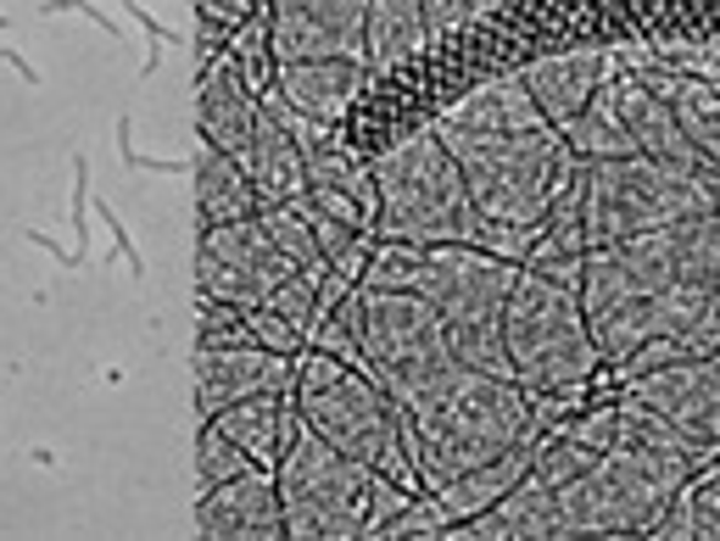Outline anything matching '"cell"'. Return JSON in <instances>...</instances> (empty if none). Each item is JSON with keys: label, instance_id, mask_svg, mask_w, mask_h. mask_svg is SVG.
Segmentation results:
<instances>
[{"label": "cell", "instance_id": "cell-20", "mask_svg": "<svg viewBox=\"0 0 720 541\" xmlns=\"http://www.w3.org/2000/svg\"><path fill=\"white\" fill-rule=\"evenodd\" d=\"M257 107H262V96L246 84L240 62H235V56H218V62L207 67V78H202V140L218 145V151H229V156L240 162L246 145H251Z\"/></svg>", "mask_w": 720, "mask_h": 541}, {"label": "cell", "instance_id": "cell-9", "mask_svg": "<svg viewBox=\"0 0 720 541\" xmlns=\"http://www.w3.org/2000/svg\"><path fill=\"white\" fill-rule=\"evenodd\" d=\"M714 213L709 173L670 167L654 156H609V162H581V224H587V251L614 246L648 229H665L676 218Z\"/></svg>", "mask_w": 720, "mask_h": 541}, {"label": "cell", "instance_id": "cell-27", "mask_svg": "<svg viewBox=\"0 0 720 541\" xmlns=\"http://www.w3.org/2000/svg\"><path fill=\"white\" fill-rule=\"evenodd\" d=\"M257 224L268 229V240L291 257V268H324L319 240H313V224H308V213H302V196H297V202H280V207H257Z\"/></svg>", "mask_w": 720, "mask_h": 541}, {"label": "cell", "instance_id": "cell-34", "mask_svg": "<svg viewBox=\"0 0 720 541\" xmlns=\"http://www.w3.org/2000/svg\"><path fill=\"white\" fill-rule=\"evenodd\" d=\"M67 218H73V251L89 268V156L84 151H73V202H67Z\"/></svg>", "mask_w": 720, "mask_h": 541}, {"label": "cell", "instance_id": "cell-15", "mask_svg": "<svg viewBox=\"0 0 720 541\" xmlns=\"http://www.w3.org/2000/svg\"><path fill=\"white\" fill-rule=\"evenodd\" d=\"M614 112H620L625 134H632L637 156H654V162H670V167H692V173H703V156H698L692 140L681 134L670 101L654 96V89H648L637 73H620V78H614Z\"/></svg>", "mask_w": 720, "mask_h": 541}, {"label": "cell", "instance_id": "cell-10", "mask_svg": "<svg viewBox=\"0 0 720 541\" xmlns=\"http://www.w3.org/2000/svg\"><path fill=\"white\" fill-rule=\"evenodd\" d=\"M275 486H280V508H286V535L352 541V535L369 530L375 469H364L357 458L335 453V446L324 435H313L308 424L291 435V446L280 453Z\"/></svg>", "mask_w": 720, "mask_h": 541}, {"label": "cell", "instance_id": "cell-16", "mask_svg": "<svg viewBox=\"0 0 720 541\" xmlns=\"http://www.w3.org/2000/svg\"><path fill=\"white\" fill-rule=\"evenodd\" d=\"M240 167L251 173V185H257V207H280V202L308 196V162H302V145L291 140L286 118L275 112V101H268V96H262V107H257L251 145H246Z\"/></svg>", "mask_w": 720, "mask_h": 541}, {"label": "cell", "instance_id": "cell-36", "mask_svg": "<svg viewBox=\"0 0 720 541\" xmlns=\"http://www.w3.org/2000/svg\"><path fill=\"white\" fill-rule=\"evenodd\" d=\"M118 156H123L129 173H179V167H185L179 156H146V151H135V118L129 112L118 118Z\"/></svg>", "mask_w": 720, "mask_h": 541}, {"label": "cell", "instance_id": "cell-44", "mask_svg": "<svg viewBox=\"0 0 720 541\" xmlns=\"http://www.w3.org/2000/svg\"><path fill=\"white\" fill-rule=\"evenodd\" d=\"M714 364H720V346H714Z\"/></svg>", "mask_w": 720, "mask_h": 541}, {"label": "cell", "instance_id": "cell-4", "mask_svg": "<svg viewBox=\"0 0 720 541\" xmlns=\"http://www.w3.org/2000/svg\"><path fill=\"white\" fill-rule=\"evenodd\" d=\"M503 351L525 397H565V402H576L592 369L603 364L581 313V291L559 285L530 262H519L503 307Z\"/></svg>", "mask_w": 720, "mask_h": 541}, {"label": "cell", "instance_id": "cell-43", "mask_svg": "<svg viewBox=\"0 0 720 541\" xmlns=\"http://www.w3.org/2000/svg\"><path fill=\"white\" fill-rule=\"evenodd\" d=\"M7 29H12V23H7V18H0V34H7Z\"/></svg>", "mask_w": 720, "mask_h": 541}, {"label": "cell", "instance_id": "cell-25", "mask_svg": "<svg viewBox=\"0 0 720 541\" xmlns=\"http://www.w3.org/2000/svg\"><path fill=\"white\" fill-rule=\"evenodd\" d=\"M559 134H565V145H570L581 162L637 156L632 134H625V123H620V112H614V78H603V84H598V96L581 107V118H576L570 129H559Z\"/></svg>", "mask_w": 720, "mask_h": 541}, {"label": "cell", "instance_id": "cell-31", "mask_svg": "<svg viewBox=\"0 0 720 541\" xmlns=\"http://www.w3.org/2000/svg\"><path fill=\"white\" fill-rule=\"evenodd\" d=\"M240 318H246V329H251V340L257 346H268V351H286V357H302L308 351V335L291 324V318H280L275 307H240Z\"/></svg>", "mask_w": 720, "mask_h": 541}, {"label": "cell", "instance_id": "cell-40", "mask_svg": "<svg viewBox=\"0 0 720 541\" xmlns=\"http://www.w3.org/2000/svg\"><path fill=\"white\" fill-rule=\"evenodd\" d=\"M62 12H84V18L96 23V29H107L112 40H123V29H118V23H112L101 7H89V0H45V18H62Z\"/></svg>", "mask_w": 720, "mask_h": 541}, {"label": "cell", "instance_id": "cell-2", "mask_svg": "<svg viewBox=\"0 0 720 541\" xmlns=\"http://www.w3.org/2000/svg\"><path fill=\"white\" fill-rule=\"evenodd\" d=\"M375 196H380V213H375V229L386 240H402V246H481L492 257H508V262H525L536 229H508V224H492L464 173L453 162V151L441 145L436 129L391 145L380 162H375Z\"/></svg>", "mask_w": 720, "mask_h": 541}, {"label": "cell", "instance_id": "cell-28", "mask_svg": "<svg viewBox=\"0 0 720 541\" xmlns=\"http://www.w3.org/2000/svg\"><path fill=\"white\" fill-rule=\"evenodd\" d=\"M246 469H257V464L240 453L229 435H218L213 424H202V441H196V486L213 491V486H224V480H235V475H246Z\"/></svg>", "mask_w": 720, "mask_h": 541}, {"label": "cell", "instance_id": "cell-8", "mask_svg": "<svg viewBox=\"0 0 720 541\" xmlns=\"http://www.w3.org/2000/svg\"><path fill=\"white\" fill-rule=\"evenodd\" d=\"M525 424H530L525 386L508 380V375H475L470 369L425 424H413L402 413V441H408V458H413L419 480L441 486L453 475L492 464L503 446H514L525 435Z\"/></svg>", "mask_w": 720, "mask_h": 541}, {"label": "cell", "instance_id": "cell-19", "mask_svg": "<svg viewBox=\"0 0 720 541\" xmlns=\"http://www.w3.org/2000/svg\"><path fill=\"white\" fill-rule=\"evenodd\" d=\"M218 435H229L240 453L257 464V469H275L280 464V453L291 446V435L302 430V419H297V402H291V391H280V397H246V402H229V408H218L213 419H207Z\"/></svg>", "mask_w": 720, "mask_h": 541}, {"label": "cell", "instance_id": "cell-24", "mask_svg": "<svg viewBox=\"0 0 720 541\" xmlns=\"http://www.w3.org/2000/svg\"><path fill=\"white\" fill-rule=\"evenodd\" d=\"M425 40H430L425 0H369V18H364V56H369V67H391L408 51H419Z\"/></svg>", "mask_w": 720, "mask_h": 541}, {"label": "cell", "instance_id": "cell-3", "mask_svg": "<svg viewBox=\"0 0 720 541\" xmlns=\"http://www.w3.org/2000/svg\"><path fill=\"white\" fill-rule=\"evenodd\" d=\"M291 402H297V419L313 435H324L335 453L357 458L380 480L402 486L408 497H430L413 458H408V441H402V408L364 369L341 364V357H330V351H308L297 364Z\"/></svg>", "mask_w": 720, "mask_h": 541}, {"label": "cell", "instance_id": "cell-17", "mask_svg": "<svg viewBox=\"0 0 720 541\" xmlns=\"http://www.w3.org/2000/svg\"><path fill=\"white\" fill-rule=\"evenodd\" d=\"M357 89H369L364 56H308V62H280V101L297 107L313 123H330L352 107Z\"/></svg>", "mask_w": 720, "mask_h": 541}, {"label": "cell", "instance_id": "cell-13", "mask_svg": "<svg viewBox=\"0 0 720 541\" xmlns=\"http://www.w3.org/2000/svg\"><path fill=\"white\" fill-rule=\"evenodd\" d=\"M297 386V357L286 351H268V346H202L196 351V408L202 419H213L229 402L246 397H280Z\"/></svg>", "mask_w": 720, "mask_h": 541}, {"label": "cell", "instance_id": "cell-38", "mask_svg": "<svg viewBox=\"0 0 720 541\" xmlns=\"http://www.w3.org/2000/svg\"><path fill=\"white\" fill-rule=\"evenodd\" d=\"M581 446H592V453H603V446H614V402H603L598 413H587L576 430H570Z\"/></svg>", "mask_w": 720, "mask_h": 541}, {"label": "cell", "instance_id": "cell-14", "mask_svg": "<svg viewBox=\"0 0 720 541\" xmlns=\"http://www.w3.org/2000/svg\"><path fill=\"white\" fill-rule=\"evenodd\" d=\"M196 524L213 541H286V508L275 469H246L196 502Z\"/></svg>", "mask_w": 720, "mask_h": 541}, {"label": "cell", "instance_id": "cell-18", "mask_svg": "<svg viewBox=\"0 0 720 541\" xmlns=\"http://www.w3.org/2000/svg\"><path fill=\"white\" fill-rule=\"evenodd\" d=\"M525 89L530 101L542 107V118L554 129H570L581 118V107L598 96V84L609 78V51H570V56H542L530 62L525 73Z\"/></svg>", "mask_w": 720, "mask_h": 541}, {"label": "cell", "instance_id": "cell-29", "mask_svg": "<svg viewBox=\"0 0 720 541\" xmlns=\"http://www.w3.org/2000/svg\"><path fill=\"white\" fill-rule=\"evenodd\" d=\"M319 285H324V268H297V274L268 296L262 307H275L280 318H291L302 335L313 329V318H319Z\"/></svg>", "mask_w": 720, "mask_h": 541}, {"label": "cell", "instance_id": "cell-5", "mask_svg": "<svg viewBox=\"0 0 720 541\" xmlns=\"http://www.w3.org/2000/svg\"><path fill=\"white\" fill-rule=\"evenodd\" d=\"M436 134L453 151L475 207L508 229H542L554 196L581 167V156L565 145L554 123L514 129V134H453V129H436Z\"/></svg>", "mask_w": 720, "mask_h": 541}, {"label": "cell", "instance_id": "cell-33", "mask_svg": "<svg viewBox=\"0 0 720 541\" xmlns=\"http://www.w3.org/2000/svg\"><path fill=\"white\" fill-rule=\"evenodd\" d=\"M687 502H692V535L720 541V475L714 469L703 480H687Z\"/></svg>", "mask_w": 720, "mask_h": 541}, {"label": "cell", "instance_id": "cell-7", "mask_svg": "<svg viewBox=\"0 0 720 541\" xmlns=\"http://www.w3.org/2000/svg\"><path fill=\"white\" fill-rule=\"evenodd\" d=\"M692 480L687 453L654 446H603V453L554 491L559 535H648L665 502Z\"/></svg>", "mask_w": 720, "mask_h": 541}, {"label": "cell", "instance_id": "cell-22", "mask_svg": "<svg viewBox=\"0 0 720 541\" xmlns=\"http://www.w3.org/2000/svg\"><path fill=\"white\" fill-rule=\"evenodd\" d=\"M548 123L542 107L530 101V89L519 73H497L492 84H481L470 101H459L436 129H453V134H514V129H536Z\"/></svg>", "mask_w": 720, "mask_h": 541}, {"label": "cell", "instance_id": "cell-41", "mask_svg": "<svg viewBox=\"0 0 720 541\" xmlns=\"http://www.w3.org/2000/svg\"><path fill=\"white\" fill-rule=\"evenodd\" d=\"M196 7H202L207 23H224V34H229V29L251 12V0H196Z\"/></svg>", "mask_w": 720, "mask_h": 541}, {"label": "cell", "instance_id": "cell-11", "mask_svg": "<svg viewBox=\"0 0 720 541\" xmlns=\"http://www.w3.org/2000/svg\"><path fill=\"white\" fill-rule=\"evenodd\" d=\"M297 274L291 257L268 240V229L251 218L202 229V262H196V280L207 302H229V307H257L268 302L286 280Z\"/></svg>", "mask_w": 720, "mask_h": 541}, {"label": "cell", "instance_id": "cell-35", "mask_svg": "<svg viewBox=\"0 0 720 541\" xmlns=\"http://www.w3.org/2000/svg\"><path fill=\"white\" fill-rule=\"evenodd\" d=\"M503 7V0H425V29L441 34V29H453V23H470L481 12Z\"/></svg>", "mask_w": 720, "mask_h": 541}, {"label": "cell", "instance_id": "cell-23", "mask_svg": "<svg viewBox=\"0 0 720 541\" xmlns=\"http://www.w3.org/2000/svg\"><path fill=\"white\" fill-rule=\"evenodd\" d=\"M257 213V185L251 173L202 140V156H196V218L202 229H218V224H235V218H251Z\"/></svg>", "mask_w": 720, "mask_h": 541}, {"label": "cell", "instance_id": "cell-30", "mask_svg": "<svg viewBox=\"0 0 720 541\" xmlns=\"http://www.w3.org/2000/svg\"><path fill=\"white\" fill-rule=\"evenodd\" d=\"M648 56H654L659 67H670V73H687V78L709 84L714 96H720V45H681V40H665V45H654Z\"/></svg>", "mask_w": 720, "mask_h": 541}, {"label": "cell", "instance_id": "cell-42", "mask_svg": "<svg viewBox=\"0 0 720 541\" xmlns=\"http://www.w3.org/2000/svg\"><path fill=\"white\" fill-rule=\"evenodd\" d=\"M0 62H7V67H18V78L29 84V89H40V67L23 56V51H12V45H0Z\"/></svg>", "mask_w": 720, "mask_h": 541}, {"label": "cell", "instance_id": "cell-21", "mask_svg": "<svg viewBox=\"0 0 720 541\" xmlns=\"http://www.w3.org/2000/svg\"><path fill=\"white\" fill-rule=\"evenodd\" d=\"M637 78L654 89V96L670 101L681 134H687L692 151L703 156V173H720V96H714V89L698 84V78H687V73L659 67L654 56H637Z\"/></svg>", "mask_w": 720, "mask_h": 541}, {"label": "cell", "instance_id": "cell-39", "mask_svg": "<svg viewBox=\"0 0 720 541\" xmlns=\"http://www.w3.org/2000/svg\"><path fill=\"white\" fill-rule=\"evenodd\" d=\"M129 12H135V23L146 29V40H151V51H146V62H140V78H151V73H157V62H162V45H173L179 34H173V29H162L146 7H135V0H129Z\"/></svg>", "mask_w": 720, "mask_h": 541}, {"label": "cell", "instance_id": "cell-32", "mask_svg": "<svg viewBox=\"0 0 720 541\" xmlns=\"http://www.w3.org/2000/svg\"><path fill=\"white\" fill-rule=\"evenodd\" d=\"M202 346H251V329H246L240 307L202 296Z\"/></svg>", "mask_w": 720, "mask_h": 541}, {"label": "cell", "instance_id": "cell-12", "mask_svg": "<svg viewBox=\"0 0 720 541\" xmlns=\"http://www.w3.org/2000/svg\"><path fill=\"white\" fill-rule=\"evenodd\" d=\"M625 397L670 419L681 435L720 453V364L714 357H681V364L648 369L625 380Z\"/></svg>", "mask_w": 720, "mask_h": 541}, {"label": "cell", "instance_id": "cell-1", "mask_svg": "<svg viewBox=\"0 0 720 541\" xmlns=\"http://www.w3.org/2000/svg\"><path fill=\"white\" fill-rule=\"evenodd\" d=\"M581 313L603 364L648 340H681L692 357L720 346V213L592 246L581 257Z\"/></svg>", "mask_w": 720, "mask_h": 541}, {"label": "cell", "instance_id": "cell-37", "mask_svg": "<svg viewBox=\"0 0 720 541\" xmlns=\"http://www.w3.org/2000/svg\"><path fill=\"white\" fill-rule=\"evenodd\" d=\"M96 218H101V224H107V235H112V257H123V262H129V274H135V280H146V257H140L135 235L118 224V213H112L107 202H96Z\"/></svg>", "mask_w": 720, "mask_h": 541}, {"label": "cell", "instance_id": "cell-26", "mask_svg": "<svg viewBox=\"0 0 720 541\" xmlns=\"http://www.w3.org/2000/svg\"><path fill=\"white\" fill-rule=\"evenodd\" d=\"M302 213H308V224H313V240H319L324 268H335V274H346V280H364V268H369V229H357V224H346V218L313 207L308 196H302Z\"/></svg>", "mask_w": 720, "mask_h": 541}, {"label": "cell", "instance_id": "cell-6", "mask_svg": "<svg viewBox=\"0 0 720 541\" xmlns=\"http://www.w3.org/2000/svg\"><path fill=\"white\" fill-rule=\"evenodd\" d=\"M357 291H364V335H357V346H364V375L413 424H425L470 369L447 351V335H441L425 296L369 291V285H357Z\"/></svg>", "mask_w": 720, "mask_h": 541}]
</instances>
